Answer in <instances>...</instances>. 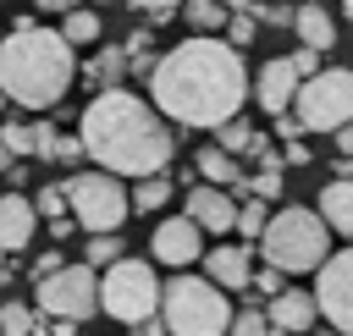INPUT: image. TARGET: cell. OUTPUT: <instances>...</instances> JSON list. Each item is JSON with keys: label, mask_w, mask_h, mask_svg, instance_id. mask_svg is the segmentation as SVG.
Returning <instances> with one entry per match:
<instances>
[{"label": "cell", "mask_w": 353, "mask_h": 336, "mask_svg": "<svg viewBox=\"0 0 353 336\" xmlns=\"http://www.w3.org/2000/svg\"><path fill=\"white\" fill-rule=\"evenodd\" d=\"M72 50H83V44H99V33H105V22H99V11H88V6H77V11H66L61 17V28H55Z\"/></svg>", "instance_id": "19"}, {"label": "cell", "mask_w": 353, "mask_h": 336, "mask_svg": "<svg viewBox=\"0 0 353 336\" xmlns=\"http://www.w3.org/2000/svg\"><path fill=\"white\" fill-rule=\"evenodd\" d=\"M94 281H99V270H88V264H61L55 275H39L33 308H39L44 319H72V325H83V319L99 308Z\"/></svg>", "instance_id": "9"}, {"label": "cell", "mask_w": 353, "mask_h": 336, "mask_svg": "<svg viewBox=\"0 0 353 336\" xmlns=\"http://www.w3.org/2000/svg\"><path fill=\"white\" fill-rule=\"evenodd\" d=\"M259 17H265V22H276V28H281V22H292V11H281V6H265ZM259 17H254V22H259Z\"/></svg>", "instance_id": "43"}, {"label": "cell", "mask_w": 353, "mask_h": 336, "mask_svg": "<svg viewBox=\"0 0 353 336\" xmlns=\"http://www.w3.org/2000/svg\"><path fill=\"white\" fill-rule=\"evenodd\" d=\"M226 336H270V319H265L259 308H243V314H232Z\"/></svg>", "instance_id": "30"}, {"label": "cell", "mask_w": 353, "mask_h": 336, "mask_svg": "<svg viewBox=\"0 0 353 336\" xmlns=\"http://www.w3.org/2000/svg\"><path fill=\"white\" fill-rule=\"evenodd\" d=\"M221 28H226V44H232V50H243V44H254V33H259V22H254V11H232V17L221 22Z\"/></svg>", "instance_id": "29"}, {"label": "cell", "mask_w": 353, "mask_h": 336, "mask_svg": "<svg viewBox=\"0 0 353 336\" xmlns=\"http://www.w3.org/2000/svg\"><path fill=\"white\" fill-rule=\"evenodd\" d=\"M83 0H39V11H55V17H66V11H77Z\"/></svg>", "instance_id": "42"}, {"label": "cell", "mask_w": 353, "mask_h": 336, "mask_svg": "<svg viewBox=\"0 0 353 336\" xmlns=\"http://www.w3.org/2000/svg\"><path fill=\"white\" fill-rule=\"evenodd\" d=\"M331 138H336V149H342V160H353V121H347V127H336Z\"/></svg>", "instance_id": "40"}, {"label": "cell", "mask_w": 353, "mask_h": 336, "mask_svg": "<svg viewBox=\"0 0 353 336\" xmlns=\"http://www.w3.org/2000/svg\"><path fill=\"white\" fill-rule=\"evenodd\" d=\"M116 259H121V237H116V231L88 237V253H83V264H88V270H105V264H116Z\"/></svg>", "instance_id": "26"}, {"label": "cell", "mask_w": 353, "mask_h": 336, "mask_svg": "<svg viewBox=\"0 0 353 336\" xmlns=\"http://www.w3.org/2000/svg\"><path fill=\"white\" fill-rule=\"evenodd\" d=\"M309 160H314V154H309V143H298V138H292V143H281V165H309Z\"/></svg>", "instance_id": "37"}, {"label": "cell", "mask_w": 353, "mask_h": 336, "mask_svg": "<svg viewBox=\"0 0 353 336\" xmlns=\"http://www.w3.org/2000/svg\"><path fill=\"white\" fill-rule=\"evenodd\" d=\"M149 248H154V259H160V264H171V270H188V264L204 253V231H199L188 215H176V220H160V226H154Z\"/></svg>", "instance_id": "12"}, {"label": "cell", "mask_w": 353, "mask_h": 336, "mask_svg": "<svg viewBox=\"0 0 353 336\" xmlns=\"http://www.w3.org/2000/svg\"><path fill=\"white\" fill-rule=\"evenodd\" d=\"M298 83H303V77L292 72V61H287V55H276V61H265V66H259V77H254L248 88H254V99H259V110H265V116H281V110L292 105Z\"/></svg>", "instance_id": "13"}, {"label": "cell", "mask_w": 353, "mask_h": 336, "mask_svg": "<svg viewBox=\"0 0 353 336\" xmlns=\"http://www.w3.org/2000/svg\"><path fill=\"white\" fill-rule=\"evenodd\" d=\"M342 17H347V22H353V0H342Z\"/></svg>", "instance_id": "46"}, {"label": "cell", "mask_w": 353, "mask_h": 336, "mask_svg": "<svg viewBox=\"0 0 353 336\" xmlns=\"http://www.w3.org/2000/svg\"><path fill=\"white\" fill-rule=\"evenodd\" d=\"M77 143L88 160H99V171L110 176H160L176 154V132L171 121L154 116L149 99H138L132 88H105L83 105L77 116Z\"/></svg>", "instance_id": "2"}, {"label": "cell", "mask_w": 353, "mask_h": 336, "mask_svg": "<svg viewBox=\"0 0 353 336\" xmlns=\"http://www.w3.org/2000/svg\"><path fill=\"white\" fill-rule=\"evenodd\" d=\"M127 6H132V11H149L154 22H165V17H171V11L182 6V0H127Z\"/></svg>", "instance_id": "34"}, {"label": "cell", "mask_w": 353, "mask_h": 336, "mask_svg": "<svg viewBox=\"0 0 353 336\" xmlns=\"http://www.w3.org/2000/svg\"><path fill=\"white\" fill-rule=\"evenodd\" d=\"M55 160H66V165H72V160H83V143H77V132H61V138H55Z\"/></svg>", "instance_id": "36"}, {"label": "cell", "mask_w": 353, "mask_h": 336, "mask_svg": "<svg viewBox=\"0 0 353 336\" xmlns=\"http://www.w3.org/2000/svg\"><path fill=\"white\" fill-rule=\"evenodd\" d=\"M199 176H204L210 187H232V193H237L243 160H232V154H221V149H199Z\"/></svg>", "instance_id": "21"}, {"label": "cell", "mask_w": 353, "mask_h": 336, "mask_svg": "<svg viewBox=\"0 0 353 336\" xmlns=\"http://www.w3.org/2000/svg\"><path fill=\"white\" fill-rule=\"evenodd\" d=\"M33 226H39L33 198H22V193H0V253L28 248V242H33Z\"/></svg>", "instance_id": "15"}, {"label": "cell", "mask_w": 353, "mask_h": 336, "mask_svg": "<svg viewBox=\"0 0 353 336\" xmlns=\"http://www.w3.org/2000/svg\"><path fill=\"white\" fill-rule=\"evenodd\" d=\"M61 193H66L72 226H83L88 237L121 231V220H127V187H121V176H110V171H77L72 182H61Z\"/></svg>", "instance_id": "8"}, {"label": "cell", "mask_w": 353, "mask_h": 336, "mask_svg": "<svg viewBox=\"0 0 353 336\" xmlns=\"http://www.w3.org/2000/svg\"><path fill=\"white\" fill-rule=\"evenodd\" d=\"M121 72H127V55H121V50H99V55L83 66V83H88L94 94H105V88H121Z\"/></svg>", "instance_id": "20"}, {"label": "cell", "mask_w": 353, "mask_h": 336, "mask_svg": "<svg viewBox=\"0 0 353 336\" xmlns=\"http://www.w3.org/2000/svg\"><path fill=\"white\" fill-rule=\"evenodd\" d=\"M160 325H165V336H226V325H232V303H226V292L215 286V281H204V275H171L165 286H160Z\"/></svg>", "instance_id": "5"}, {"label": "cell", "mask_w": 353, "mask_h": 336, "mask_svg": "<svg viewBox=\"0 0 353 336\" xmlns=\"http://www.w3.org/2000/svg\"><path fill=\"white\" fill-rule=\"evenodd\" d=\"M0 116H6V94H0Z\"/></svg>", "instance_id": "47"}, {"label": "cell", "mask_w": 353, "mask_h": 336, "mask_svg": "<svg viewBox=\"0 0 353 336\" xmlns=\"http://www.w3.org/2000/svg\"><path fill=\"white\" fill-rule=\"evenodd\" d=\"M0 143H6L11 160H28L33 154V121H6L0 127Z\"/></svg>", "instance_id": "27"}, {"label": "cell", "mask_w": 353, "mask_h": 336, "mask_svg": "<svg viewBox=\"0 0 353 336\" xmlns=\"http://www.w3.org/2000/svg\"><path fill=\"white\" fill-rule=\"evenodd\" d=\"M94 297H99V308H105L110 319L138 325V319H154V308H160V275H154V264H143V259H127V253H121L116 264H105V270H99Z\"/></svg>", "instance_id": "6"}, {"label": "cell", "mask_w": 353, "mask_h": 336, "mask_svg": "<svg viewBox=\"0 0 353 336\" xmlns=\"http://www.w3.org/2000/svg\"><path fill=\"white\" fill-rule=\"evenodd\" d=\"M33 209H44L50 220H61V215H66V193H61V187H44V193L33 198Z\"/></svg>", "instance_id": "33"}, {"label": "cell", "mask_w": 353, "mask_h": 336, "mask_svg": "<svg viewBox=\"0 0 353 336\" xmlns=\"http://www.w3.org/2000/svg\"><path fill=\"white\" fill-rule=\"evenodd\" d=\"M248 6H254V0H248Z\"/></svg>", "instance_id": "49"}, {"label": "cell", "mask_w": 353, "mask_h": 336, "mask_svg": "<svg viewBox=\"0 0 353 336\" xmlns=\"http://www.w3.org/2000/svg\"><path fill=\"white\" fill-rule=\"evenodd\" d=\"M182 215H188L199 231H210V237H226V231H232V220H237V193H232V187L193 182V187H188V204H182Z\"/></svg>", "instance_id": "11"}, {"label": "cell", "mask_w": 353, "mask_h": 336, "mask_svg": "<svg viewBox=\"0 0 353 336\" xmlns=\"http://www.w3.org/2000/svg\"><path fill=\"white\" fill-rule=\"evenodd\" d=\"M292 33H298V44L314 50V55H325V50L336 44V22H331V11H325L320 0H303V6L292 11Z\"/></svg>", "instance_id": "18"}, {"label": "cell", "mask_w": 353, "mask_h": 336, "mask_svg": "<svg viewBox=\"0 0 353 336\" xmlns=\"http://www.w3.org/2000/svg\"><path fill=\"white\" fill-rule=\"evenodd\" d=\"M248 297H276L281 292V270H270V264H259V270H248Z\"/></svg>", "instance_id": "31"}, {"label": "cell", "mask_w": 353, "mask_h": 336, "mask_svg": "<svg viewBox=\"0 0 353 336\" xmlns=\"http://www.w3.org/2000/svg\"><path fill=\"white\" fill-rule=\"evenodd\" d=\"M265 319L276 325V330H287V336H298V330H309L320 314H314V292H298V286H281L276 297H270V308H265Z\"/></svg>", "instance_id": "17"}, {"label": "cell", "mask_w": 353, "mask_h": 336, "mask_svg": "<svg viewBox=\"0 0 353 336\" xmlns=\"http://www.w3.org/2000/svg\"><path fill=\"white\" fill-rule=\"evenodd\" d=\"M94 6H105V0H94Z\"/></svg>", "instance_id": "48"}, {"label": "cell", "mask_w": 353, "mask_h": 336, "mask_svg": "<svg viewBox=\"0 0 353 336\" xmlns=\"http://www.w3.org/2000/svg\"><path fill=\"white\" fill-rule=\"evenodd\" d=\"M0 336H44V314L28 303H0Z\"/></svg>", "instance_id": "23"}, {"label": "cell", "mask_w": 353, "mask_h": 336, "mask_svg": "<svg viewBox=\"0 0 353 336\" xmlns=\"http://www.w3.org/2000/svg\"><path fill=\"white\" fill-rule=\"evenodd\" d=\"M314 215L325 220L331 237H347V242H353V176H331V182L320 187Z\"/></svg>", "instance_id": "16"}, {"label": "cell", "mask_w": 353, "mask_h": 336, "mask_svg": "<svg viewBox=\"0 0 353 336\" xmlns=\"http://www.w3.org/2000/svg\"><path fill=\"white\" fill-rule=\"evenodd\" d=\"M61 264H66V259H61V253H55V248H44V253H39V259H33V275H55V270H61Z\"/></svg>", "instance_id": "38"}, {"label": "cell", "mask_w": 353, "mask_h": 336, "mask_svg": "<svg viewBox=\"0 0 353 336\" xmlns=\"http://www.w3.org/2000/svg\"><path fill=\"white\" fill-rule=\"evenodd\" d=\"M265 220H270V215H265V198H237V220H232V231H237V237H243L248 248L259 242Z\"/></svg>", "instance_id": "24"}, {"label": "cell", "mask_w": 353, "mask_h": 336, "mask_svg": "<svg viewBox=\"0 0 353 336\" xmlns=\"http://www.w3.org/2000/svg\"><path fill=\"white\" fill-rule=\"evenodd\" d=\"M182 22L199 28V33H210V28L226 22V6H221V0H182Z\"/></svg>", "instance_id": "25"}, {"label": "cell", "mask_w": 353, "mask_h": 336, "mask_svg": "<svg viewBox=\"0 0 353 336\" xmlns=\"http://www.w3.org/2000/svg\"><path fill=\"white\" fill-rule=\"evenodd\" d=\"M215 132H221V143H215V149H221V154H232V160H237V154L248 149V138H254V127H248L243 116H232V121H221Z\"/></svg>", "instance_id": "28"}, {"label": "cell", "mask_w": 353, "mask_h": 336, "mask_svg": "<svg viewBox=\"0 0 353 336\" xmlns=\"http://www.w3.org/2000/svg\"><path fill=\"white\" fill-rule=\"evenodd\" d=\"M6 165H17V160H11V154H6V143H0V171H6Z\"/></svg>", "instance_id": "45"}, {"label": "cell", "mask_w": 353, "mask_h": 336, "mask_svg": "<svg viewBox=\"0 0 353 336\" xmlns=\"http://www.w3.org/2000/svg\"><path fill=\"white\" fill-rule=\"evenodd\" d=\"M314 314L336 336H353V242L320 259V270H314Z\"/></svg>", "instance_id": "10"}, {"label": "cell", "mask_w": 353, "mask_h": 336, "mask_svg": "<svg viewBox=\"0 0 353 336\" xmlns=\"http://www.w3.org/2000/svg\"><path fill=\"white\" fill-rule=\"evenodd\" d=\"M143 77H149L154 116L176 121V127H210L215 132L221 121L243 116V99H248L243 50H232L226 39H210V33H193L176 50L154 55V66Z\"/></svg>", "instance_id": "1"}, {"label": "cell", "mask_w": 353, "mask_h": 336, "mask_svg": "<svg viewBox=\"0 0 353 336\" xmlns=\"http://www.w3.org/2000/svg\"><path fill=\"white\" fill-rule=\"evenodd\" d=\"M44 336H77V325H72V319H55V325H50Z\"/></svg>", "instance_id": "44"}, {"label": "cell", "mask_w": 353, "mask_h": 336, "mask_svg": "<svg viewBox=\"0 0 353 336\" xmlns=\"http://www.w3.org/2000/svg\"><path fill=\"white\" fill-rule=\"evenodd\" d=\"M287 61H292V72H298V77H314V72H320V55H314V50H292Z\"/></svg>", "instance_id": "35"}, {"label": "cell", "mask_w": 353, "mask_h": 336, "mask_svg": "<svg viewBox=\"0 0 353 336\" xmlns=\"http://www.w3.org/2000/svg\"><path fill=\"white\" fill-rule=\"evenodd\" d=\"M254 248H265V264L270 270L298 275V270H320V259L331 253V231H325V220L309 204H281L265 220V231H259Z\"/></svg>", "instance_id": "4"}, {"label": "cell", "mask_w": 353, "mask_h": 336, "mask_svg": "<svg viewBox=\"0 0 353 336\" xmlns=\"http://www.w3.org/2000/svg\"><path fill=\"white\" fill-rule=\"evenodd\" d=\"M204 259V281H215L221 292H243L248 286V242H215V248H204L199 253Z\"/></svg>", "instance_id": "14"}, {"label": "cell", "mask_w": 353, "mask_h": 336, "mask_svg": "<svg viewBox=\"0 0 353 336\" xmlns=\"http://www.w3.org/2000/svg\"><path fill=\"white\" fill-rule=\"evenodd\" d=\"M132 336H165V325H160V314H154V319H138V325H132Z\"/></svg>", "instance_id": "41"}, {"label": "cell", "mask_w": 353, "mask_h": 336, "mask_svg": "<svg viewBox=\"0 0 353 336\" xmlns=\"http://www.w3.org/2000/svg\"><path fill=\"white\" fill-rule=\"evenodd\" d=\"M287 116L298 121V132H336L353 121V72L347 66H325L314 77L298 83Z\"/></svg>", "instance_id": "7"}, {"label": "cell", "mask_w": 353, "mask_h": 336, "mask_svg": "<svg viewBox=\"0 0 353 336\" xmlns=\"http://www.w3.org/2000/svg\"><path fill=\"white\" fill-rule=\"evenodd\" d=\"M72 83H77L72 44L55 28H39L33 17H17L11 33L0 39V94H6V105L44 110V105H61Z\"/></svg>", "instance_id": "3"}, {"label": "cell", "mask_w": 353, "mask_h": 336, "mask_svg": "<svg viewBox=\"0 0 353 336\" xmlns=\"http://www.w3.org/2000/svg\"><path fill=\"white\" fill-rule=\"evenodd\" d=\"M165 198H171V176H165V171H160V176H138L132 193H127V215H154Z\"/></svg>", "instance_id": "22"}, {"label": "cell", "mask_w": 353, "mask_h": 336, "mask_svg": "<svg viewBox=\"0 0 353 336\" xmlns=\"http://www.w3.org/2000/svg\"><path fill=\"white\" fill-rule=\"evenodd\" d=\"M55 138H61V132H55V121H50V116H44V121H33V154H39V160H55Z\"/></svg>", "instance_id": "32"}, {"label": "cell", "mask_w": 353, "mask_h": 336, "mask_svg": "<svg viewBox=\"0 0 353 336\" xmlns=\"http://www.w3.org/2000/svg\"><path fill=\"white\" fill-rule=\"evenodd\" d=\"M276 138H281V143H292V138H298V121H292V116H287V110H281V116H276Z\"/></svg>", "instance_id": "39"}]
</instances>
